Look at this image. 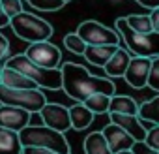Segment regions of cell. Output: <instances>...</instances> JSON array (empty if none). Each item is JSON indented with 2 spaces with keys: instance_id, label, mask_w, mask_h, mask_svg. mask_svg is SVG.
I'll return each instance as SVG.
<instances>
[{
  "instance_id": "2",
  "label": "cell",
  "mask_w": 159,
  "mask_h": 154,
  "mask_svg": "<svg viewBox=\"0 0 159 154\" xmlns=\"http://www.w3.org/2000/svg\"><path fill=\"white\" fill-rule=\"evenodd\" d=\"M6 66L19 70L25 73L28 79H32L39 89H49V90H60L62 89V68H43L32 62L26 55H15L8 58Z\"/></svg>"
},
{
  "instance_id": "12",
  "label": "cell",
  "mask_w": 159,
  "mask_h": 154,
  "mask_svg": "<svg viewBox=\"0 0 159 154\" xmlns=\"http://www.w3.org/2000/svg\"><path fill=\"white\" fill-rule=\"evenodd\" d=\"M101 132H103V135H105V139H107V143H109L112 154H118V152H122V150L133 148V145H135V137L129 135L124 128H120V126L114 124V122L107 124Z\"/></svg>"
},
{
  "instance_id": "5",
  "label": "cell",
  "mask_w": 159,
  "mask_h": 154,
  "mask_svg": "<svg viewBox=\"0 0 159 154\" xmlns=\"http://www.w3.org/2000/svg\"><path fill=\"white\" fill-rule=\"evenodd\" d=\"M10 26L13 28L17 38L25 40L28 43L47 41L52 36V26L45 19H41V17H38L34 13H28V12H21L19 15L11 17Z\"/></svg>"
},
{
  "instance_id": "6",
  "label": "cell",
  "mask_w": 159,
  "mask_h": 154,
  "mask_svg": "<svg viewBox=\"0 0 159 154\" xmlns=\"http://www.w3.org/2000/svg\"><path fill=\"white\" fill-rule=\"evenodd\" d=\"M0 103L21 107L30 113H39L47 103V98L39 89H11L0 85Z\"/></svg>"
},
{
  "instance_id": "20",
  "label": "cell",
  "mask_w": 159,
  "mask_h": 154,
  "mask_svg": "<svg viewBox=\"0 0 159 154\" xmlns=\"http://www.w3.org/2000/svg\"><path fill=\"white\" fill-rule=\"evenodd\" d=\"M139 103L129 96H118L114 94L111 98L109 113H122V115H139Z\"/></svg>"
},
{
  "instance_id": "33",
  "label": "cell",
  "mask_w": 159,
  "mask_h": 154,
  "mask_svg": "<svg viewBox=\"0 0 159 154\" xmlns=\"http://www.w3.org/2000/svg\"><path fill=\"white\" fill-rule=\"evenodd\" d=\"M135 2H139L140 6H144V8H148V10L159 8V0H135Z\"/></svg>"
},
{
  "instance_id": "31",
  "label": "cell",
  "mask_w": 159,
  "mask_h": 154,
  "mask_svg": "<svg viewBox=\"0 0 159 154\" xmlns=\"http://www.w3.org/2000/svg\"><path fill=\"white\" fill-rule=\"evenodd\" d=\"M8 53H10V41H8V38L4 34H0V60L6 58Z\"/></svg>"
},
{
  "instance_id": "34",
  "label": "cell",
  "mask_w": 159,
  "mask_h": 154,
  "mask_svg": "<svg viewBox=\"0 0 159 154\" xmlns=\"http://www.w3.org/2000/svg\"><path fill=\"white\" fill-rule=\"evenodd\" d=\"M150 17H152V25H153V32H159V8H155V10H152V13H150Z\"/></svg>"
},
{
  "instance_id": "11",
  "label": "cell",
  "mask_w": 159,
  "mask_h": 154,
  "mask_svg": "<svg viewBox=\"0 0 159 154\" xmlns=\"http://www.w3.org/2000/svg\"><path fill=\"white\" fill-rule=\"evenodd\" d=\"M32 120V113L21 107H13V105H4L0 103V126L13 130V132H21L23 128H26Z\"/></svg>"
},
{
  "instance_id": "27",
  "label": "cell",
  "mask_w": 159,
  "mask_h": 154,
  "mask_svg": "<svg viewBox=\"0 0 159 154\" xmlns=\"http://www.w3.org/2000/svg\"><path fill=\"white\" fill-rule=\"evenodd\" d=\"M0 4H2V8L6 10V13L10 17H15L21 12H25L23 10V0H0Z\"/></svg>"
},
{
  "instance_id": "28",
  "label": "cell",
  "mask_w": 159,
  "mask_h": 154,
  "mask_svg": "<svg viewBox=\"0 0 159 154\" xmlns=\"http://www.w3.org/2000/svg\"><path fill=\"white\" fill-rule=\"evenodd\" d=\"M152 148H155V150H159V124H155L152 130H148V133H146V139H144Z\"/></svg>"
},
{
  "instance_id": "8",
  "label": "cell",
  "mask_w": 159,
  "mask_h": 154,
  "mask_svg": "<svg viewBox=\"0 0 159 154\" xmlns=\"http://www.w3.org/2000/svg\"><path fill=\"white\" fill-rule=\"evenodd\" d=\"M32 62H36L38 66H43V68H58L60 66V49L56 45H52L49 40L47 41H36V43H30L26 53H25Z\"/></svg>"
},
{
  "instance_id": "24",
  "label": "cell",
  "mask_w": 159,
  "mask_h": 154,
  "mask_svg": "<svg viewBox=\"0 0 159 154\" xmlns=\"http://www.w3.org/2000/svg\"><path fill=\"white\" fill-rule=\"evenodd\" d=\"M64 45H66L67 51H71V53H75V55H84V51H86V47H88V43H86L81 36H79L77 32L66 34V36H64Z\"/></svg>"
},
{
  "instance_id": "32",
  "label": "cell",
  "mask_w": 159,
  "mask_h": 154,
  "mask_svg": "<svg viewBox=\"0 0 159 154\" xmlns=\"http://www.w3.org/2000/svg\"><path fill=\"white\" fill-rule=\"evenodd\" d=\"M10 21H11V17L6 13V10L2 8V4H0V28L8 26V25H10Z\"/></svg>"
},
{
  "instance_id": "30",
  "label": "cell",
  "mask_w": 159,
  "mask_h": 154,
  "mask_svg": "<svg viewBox=\"0 0 159 154\" xmlns=\"http://www.w3.org/2000/svg\"><path fill=\"white\" fill-rule=\"evenodd\" d=\"M21 154H60V152H54L51 148H39V147H23Z\"/></svg>"
},
{
  "instance_id": "23",
  "label": "cell",
  "mask_w": 159,
  "mask_h": 154,
  "mask_svg": "<svg viewBox=\"0 0 159 154\" xmlns=\"http://www.w3.org/2000/svg\"><path fill=\"white\" fill-rule=\"evenodd\" d=\"M125 19H127V25L133 30L140 32V34L153 32V25H152V17L150 15H127Z\"/></svg>"
},
{
  "instance_id": "25",
  "label": "cell",
  "mask_w": 159,
  "mask_h": 154,
  "mask_svg": "<svg viewBox=\"0 0 159 154\" xmlns=\"http://www.w3.org/2000/svg\"><path fill=\"white\" fill-rule=\"evenodd\" d=\"M28 4L39 12H56L66 6L64 0H28Z\"/></svg>"
},
{
  "instance_id": "36",
  "label": "cell",
  "mask_w": 159,
  "mask_h": 154,
  "mask_svg": "<svg viewBox=\"0 0 159 154\" xmlns=\"http://www.w3.org/2000/svg\"><path fill=\"white\" fill-rule=\"evenodd\" d=\"M64 2H69V0H64Z\"/></svg>"
},
{
  "instance_id": "16",
  "label": "cell",
  "mask_w": 159,
  "mask_h": 154,
  "mask_svg": "<svg viewBox=\"0 0 159 154\" xmlns=\"http://www.w3.org/2000/svg\"><path fill=\"white\" fill-rule=\"evenodd\" d=\"M118 47H122V45H88L83 56L90 64L99 66V68H105L107 62L112 58V55L118 51Z\"/></svg>"
},
{
  "instance_id": "22",
  "label": "cell",
  "mask_w": 159,
  "mask_h": 154,
  "mask_svg": "<svg viewBox=\"0 0 159 154\" xmlns=\"http://www.w3.org/2000/svg\"><path fill=\"white\" fill-rule=\"evenodd\" d=\"M139 117H140V120L159 124V96H155V98L148 100L146 103H142L139 107Z\"/></svg>"
},
{
  "instance_id": "21",
  "label": "cell",
  "mask_w": 159,
  "mask_h": 154,
  "mask_svg": "<svg viewBox=\"0 0 159 154\" xmlns=\"http://www.w3.org/2000/svg\"><path fill=\"white\" fill-rule=\"evenodd\" d=\"M111 98L109 94H103V92H96L92 96H88L83 103L94 113V115H103V113H109V107H111Z\"/></svg>"
},
{
  "instance_id": "3",
  "label": "cell",
  "mask_w": 159,
  "mask_h": 154,
  "mask_svg": "<svg viewBox=\"0 0 159 154\" xmlns=\"http://www.w3.org/2000/svg\"><path fill=\"white\" fill-rule=\"evenodd\" d=\"M23 147H39V148H51L60 154H71V147L62 132H56L49 126H32L28 124L19 132Z\"/></svg>"
},
{
  "instance_id": "10",
  "label": "cell",
  "mask_w": 159,
  "mask_h": 154,
  "mask_svg": "<svg viewBox=\"0 0 159 154\" xmlns=\"http://www.w3.org/2000/svg\"><path fill=\"white\" fill-rule=\"evenodd\" d=\"M150 68H152V58L148 56H133L127 71H125V81L131 89H144L148 87V75H150Z\"/></svg>"
},
{
  "instance_id": "29",
  "label": "cell",
  "mask_w": 159,
  "mask_h": 154,
  "mask_svg": "<svg viewBox=\"0 0 159 154\" xmlns=\"http://www.w3.org/2000/svg\"><path fill=\"white\" fill-rule=\"evenodd\" d=\"M131 150H133L135 154H159V150L152 148L146 141H135V145H133Z\"/></svg>"
},
{
  "instance_id": "15",
  "label": "cell",
  "mask_w": 159,
  "mask_h": 154,
  "mask_svg": "<svg viewBox=\"0 0 159 154\" xmlns=\"http://www.w3.org/2000/svg\"><path fill=\"white\" fill-rule=\"evenodd\" d=\"M131 58H133V55L125 47H118V51L112 55V58L107 62V66L103 70H105V73L109 77H124L125 71H127V66H129Z\"/></svg>"
},
{
  "instance_id": "9",
  "label": "cell",
  "mask_w": 159,
  "mask_h": 154,
  "mask_svg": "<svg viewBox=\"0 0 159 154\" xmlns=\"http://www.w3.org/2000/svg\"><path fill=\"white\" fill-rule=\"evenodd\" d=\"M39 118L43 120L45 126L66 133L71 128V117H69V107H64L60 103H45L43 109L39 111Z\"/></svg>"
},
{
  "instance_id": "18",
  "label": "cell",
  "mask_w": 159,
  "mask_h": 154,
  "mask_svg": "<svg viewBox=\"0 0 159 154\" xmlns=\"http://www.w3.org/2000/svg\"><path fill=\"white\" fill-rule=\"evenodd\" d=\"M69 117H71V128L73 130H84L92 124L94 120V113L84 105V103H77L69 107Z\"/></svg>"
},
{
  "instance_id": "17",
  "label": "cell",
  "mask_w": 159,
  "mask_h": 154,
  "mask_svg": "<svg viewBox=\"0 0 159 154\" xmlns=\"http://www.w3.org/2000/svg\"><path fill=\"white\" fill-rule=\"evenodd\" d=\"M21 152H23V143L19 132L0 126V154H21Z\"/></svg>"
},
{
  "instance_id": "7",
  "label": "cell",
  "mask_w": 159,
  "mask_h": 154,
  "mask_svg": "<svg viewBox=\"0 0 159 154\" xmlns=\"http://www.w3.org/2000/svg\"><path fill=\"white\" fill-rule=\"evenodd\" d=\"M77 34L81 36L88 45H122L124 40L120 32L98 23V21H84L79 25Z\"/></svg>"
},
{
  "instance_id": "14",
  "label": "cell",
  "mask_w": 159,
  "mask_h": 154,
  "mask_svg": "<svg viewBox=\"0 0 159 154\" xmlns=\"http://www.w3.org/2000/svg\"><path fill=\"white\" fill-rule=\"evenodd\" d=\"M0 85H6V87H11V89H39L25 73H21L19 70L10 68L6 64L0 68Z\"/></svg>"
},
{
  "instance_id": "26",
  "label": "cell",
  "mask_w": 159,
  "mask_h": 154,
  "mask_svg": "<svg viewBox=\"0 0 159 154\" xmlns=\"http://www.w3.org/2000/svg\"><path fill=\"white\" fill-rule=\"evenodd\" d=\"M148 89L159 92V56L152 58V68L148 75Z\"/></svg>"
},
{
  "instance_id": "13",
  "label": "cell",
  "mask_w": 159,
  "mask_h": 154,
  "mask_svg": "<svg viewBox=\"0 0 159 154\" xmlns=\"http://www.w3.org/2000/svg\"><path fill=\"white\" fill-rule=\"evenodd\" d=\"M111 122L118 124L120 128H124L129 135L135 137V141H144L148 130L142 126V120L139 115H122V113H109Z\"/></svg>"
},
{
  "instance_id": "19",
  "label": "cell",
  "mask_w": 159,
  "mask_h": 154,
  "mask_svg": "<svg viewBox=\"0 0 159 154\" xmlns=\"http://www.w3.org/2000/svg\"><path fill=\"white\" fill-rule=\"evenodd\" d=\"M84 154H112L103 132H92L84 137Z\"/></svg>"
},
{
  "instance_id": "4",
  "label": "cell",
  "mask_w": 159,
  "mask_h": 154,
  "mask_svg": "<svg viewBox=\"0 0 159 154\" xmlns=\"http://www.w3.org/2000/svg\"><path fill=\"white\" fill-rule=\"evenodd\" d=\"M116 28L125 43V49L133 56H148V58L159 56V32L140 34L127 25L125 17L116 19Z\"/></svg>"
},
{
  "instance_id": "35",
  "label": "cell",
  "mask_w": 159,
  "mask_h": 154,
  "mask_svg": "<svg viewBox=\"0 0 159 154\" xmlns=\"http://www.w3.org/2000/svg\"><path fill=\"white\" fill-rule=\"evenodd\" d=\"M118 154H135L131 148H127V150H122V152H118Z\"/></svg>"
},
{
  "instance_id": "1",
  "label": "cell",
  "mask_w": 159,
  "mask_h": 154,
  "mask_svg": "<svg viewBox=\"0 0 159 154\" xmlns=\"http://www.w3.org/2000/svg\"><path fill=\"white\" fill-rule=\"evenodd\" d=\"M62 90L79 103H83L88 96L96 92H103L109 96L116 94V87L112 79L92 75L86 68L73 62H67L62 66Z\"/></svg>"
}]
</instances>
